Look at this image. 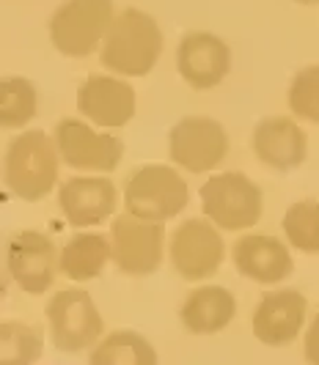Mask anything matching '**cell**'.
<instances>
[{"label":"cell","instance_id":"obj_1","mask_svg":"<svg viewBox=\"0 0 319 365\" xmlns=\"http://www.w3.org/2000/svg\"><path fill=\"white\" fill-rule=\"evenodd\" d=\"M163 53L160 25L138 9H127L113 17L102 44V63L124 77H143L154 69Z\"/></svg>","mask_w":319,"mask_h":365},{"label":"cell","instance_id":"obj_2","mask_svg":"<svg viewBox=\"0 0 319 365\" xmlns=\"http://www.w3.org/2000/svg\"><path fill=\"white\" fill-rule=\"evenodd\" d=\"M3 179L22 201H41L53 192L58 179V146L44 132H22L9 143Z\"/></svg>","mask_w":319,"mask_h":365},{"label":"cell","instance_id":"obj_3","mask_svg":"<svg viewBox=\"0 0 319 365\" xmlns=\"http://www.w3.org/2000/svg\"><path fill=\"white\" fill-rule=\"evenodd\" d=\"M190 203L185 179L166 165L135 168L124 182V206L132 217L146 222H166Z\"/></svg>","mask_w":319,"mask_h":365},{"label":"cell","instance_id":"obj_4","mask_svg":"<svg viewBox=\"0 0 319 365\" xmlns=\"http://www.w3.org/2000/svg\"><path fill=\"white\" fill-rule=\"evenodd\" d=\"M47 332L58 351L77 354L83 349L96 346L105 329L102 313L94 305L91 294L83 289H64L47 299Z\"/></svg>","mask_w":319,"mask_h":365},{"label":"cell","instance_id":"obj_5","mask_svg":"<svg viewBox=\"0 0 319 365\" xmlns=\"http://www.w3.org/2000/svg\"><path fill=\"white\" fill-rule=\"evenodd\" d=\"M201 206L212 225L245 231L262 220V190L245 173H218L201 184Z\"/></svg>","mask_w":319,"mask_h":365},{"label":"cell","instance_id":"obj_6","mask_svg":"<svg viewBox=\"0 0 319 365\" xmlns=\"http://www.w3.org/2000/svg\"><path fill=\"white\" fill-rule=\"evenodd\" d=\"M113 22V0H66L50 19V38L69 58L91 55Z\"/></svg>","mask_w":319,"mask_h":365},{"label":"cell","instance_id":"obj_7","mask_svg":"<svg viewBox=\"0 0 319 365\" xmlns=\"http://www.w3.org/2000/svg\"><path fill=\"white\" fill-rule=\"evenodd\" d=\"M111 258L118 272L146 277L163 264V228L160 222L132 217L130 212L113 217Z\"/></svg>","mask_w":319,"mask_h":365},{"label":"cell","instance_id":"obj_8","mask_svg":"<svg viewBox=\"0 0 319 365\" xmlns=\"http://www.w3.org/2000/svg\"><path fill=\"white\" fill-rule=\"evenodd\" d=\"M168 151L171 160L179 168H188L190 173H204L223 163L228 151V135L223 124H218L215 118L188 115L171 129Z\"/></svg>","mask_w":319,"mask_h":365},{"label":"cell","instance_id":"obj_9","mask_svg":"<svg viewBox=\"0 0 319 365\" xmlns=\"http://www.w3.org/2000/svg\"><path fill=\"white\" fill-rule=\"evenodd\" d=\"M226 258L223 237L209 220H185L171 237V264L185 280H204L221 269Z\"/></svg>","mask_w":319,"mask_h":365},{"label":"cell","instance_id":"obj_10","mask_svg":"<svg viewBox=\"0 0 319 365\" xmlns=\"http://www.w3.org/2000/svg\"><path fill=\"white\" fill-rule=\"evenodd\" d=\"M56 146L69 168L111 173L124 157V143L108 132H94L77 118H64L56 129Z\"/></svg>","mask_w":319,"mask_h":365},{"label":"cell","instance_id":"obj_11","mask_svg":"<svg viewBox=\"0 0 319 365\" xmlns=\"http://www.w3.org/2000/svg\"><path fill=\"white\" fill-rule=\"evenodd\" d=\"M58 256L56 242L39 231H19L6 250L9 272L25 294H44L56 283Z\"/></svg>","mask_w":319,"mask_h":365},{"label":"cell","instance_id":"obj_12","mask_svg":"<svg viewBox=\"0 0 319 365\" xmlns=\"http://www.w3.org/2000/svg\"><path fill=\"white\" fill-rule=\"evenodd\" d=\"M308 302L298 289H281L262 297L253 311V335L264 346H289L305 324Z\"/></svg>","mask_w":319,"mask_h":365},{"label":"cell","instance_id":"obj_13","mask_svg":"<svg viewBox=\"0 0 319 365\" xmlns=\"http://www.w3.org/2000/svg\"><path fill=\"white\" fill-rule=\"evenodd\" d=\"M176 66H179V74L188 80V86L207 91L226 80V74L231 69V50L226 47L223 38L212 34H188L179 41Z\"/></svg>","mask_w":319,"mask_h":365},{"label":"cell","instance_id":"obj_14","mask_svg":"<svg viewBox=\"0 0 319 365\" xmlns=\"http://www.w3.org/2000/svg\"><path fill=\"white\" fill-rule=\"evenodd\" d=\"M231 258H234L237 272L253 283H262V286H273V283L286 280L292 274V267H295L286 245L270 234L240 237L234 250H231Z\"/></svg>","mask_w":319,"mask_h":365},{"label":"cell","instance_id":"obj_15","mask_svg":"<svg viewBox=\"0 0 319 365\" xmlns=\"http://www.w3.org/2000/svg\"><path fill=\"white\" fill-rule=\"evenodd\" d=\"M253 154L273 170H295L308 154V138L292 118L270 115L253 129Z\"/></svg>","mask_w":319,"mask_h":365},{"label":"cell","instance_id":"obj_16","mask_svg":"<svg viewBox=\"0 0 319 365\" xmlns=\"http://www.w3.org/2000/svg\"><path fill=\"white\" fill-rule=\"evenodd\" d=\"M77 108L99 127H124L135 115V91L124 80L91 74L77 91Z\"/></svg>","mask_w":319,"mask_h":365},{"label":"cell","instance_id":"obj_17","mask_svg":"<svg viewBox=\"0 0 319 365\" xmlns=\"http://www.w3.org/2000/svg\"><path fill=\"white\" fill-rule=\"evenodd\" d=\"M58 203L64 217L75 228H91L105 222L116 212V187L111 179L77 176L61 187Z\"/></svg>","mask_w":319,"mask_h":365},{"label":"cell","instance_id":"obj_18","mask_svg":"<svg viewBox=\"0 0 319 365\" xmlns=\"http://www.w3.org/2000/svg\"><path fill=\"white\" fill-rule=\"evenodd\" d=\"M234 313H237V299L228 289L201 286L190 292L188 299L182 302L179 322L193 335H215L231 324Z\"/></svg>","mask_w":319,"mask_h":365},{"label":"cell","instance_id":"obj_19","mask_svg":"<svg viewBox=\"0 0 319 365\" xmlns=\"http://www.w3.org/2000/svg\"><path fill=\"white\" fill-rule=\"evenodd\" d=\"M108 261H111L108 239L102 234H77L64 245L58 256V269L69 280L83 283V280H94L96 274H102Z\"/></svg>","mask_w":319,"mask_h":365},{"label":"cell","instance_id":"obj_20","mask_svg":"<svg viewBox=\"0 0 319 365\" xmlns=\"http://www.w3.org/2000/svg\"><path fill=\"white\" fill-rule=\"evenodd\" d=\"M91 365H157V351L135 329H116L91 349Z\"/></svg>","mask_w":319,"mask_h":365},{"label":"cell","instance_id":"obj_21","mask_svg":"<svg viewBox=\"0 0 319 365\" xmlns=\"http://www.w3.org/2000/svg\"><path fill=\"white\" fill-rule=\"evenodd\" d=\"M41 351V327L28 322H0V365H34Z\"/></svg>","mask_w":319,"mask_h":365},{"label":"cell","instance_id":"obj_22","mask_svg":"<svg viewBox=\"0 0 319 365\" xmlns=\"http://www.w3.org/2000/svg\"><path fill=\"white\" fill-rule=\"evenodd\" d=\"M36 88L25 77H6L0 80V127H25L36 115Z\"/></svg>","mask_w":319,"mask_h":365},{"label":"cell","instance_id":"obj_23","mask_svg":"<svg viewBox=\"0 0 319 365\" xmlns=\"http://www.w3.org/2000/svg\"><path fill=\"white\" fill-rule=\"evenodd\" d=\"M283 234L300 253H319V201L292 203L283 215Z\"/></svg>","mask_w":319,"mask_h":365},{"label":"cell","instance_id":"obj_24","mask_svg":"<svg viewBox=\"0 0 319 365\" xmlns=\"http://www.w3.org/2000/svg\"><path fill=\"white\" fill-rule=\"evenodd\" d=\"M289 110L303 121L319 124V66H305L295 74L289 86Z\"/></svg>","mask_w":319,"mask_h":365},{"label":"cell","instance_id":"obj_25","mask_svg":"<svg viewBox=\"0 0 319 365\" xmlns=\"http://www.w3.org/2000/svg\"><path fill=\"white\" fill-rule=\"evenodd\" d=\"M303 351H305V363H308V365H319V311L314 313L311 324H308V329H305Z\"/></svg>","mask_w":319,"mask_h":365},{"label":"cell","instance_id":"obj_26","mask_svg":"<svg viewBox=\"0 0 319 365\" xmlns=\"http://www.w3.org/2000/svg\"><path fill=\"white\" fill-rule=\"evenodd\" d=\"M298 3H317V0H298Z\"/></svg>","mask_w":319,"mask_h":365}]
</instances>
